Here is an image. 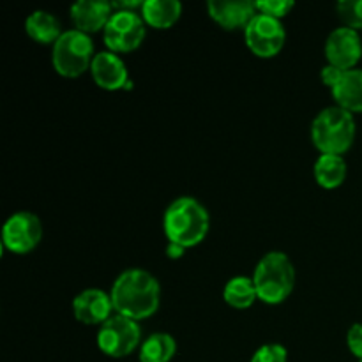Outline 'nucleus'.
Instances as JSON below:
<instances>
[{
  "instance_id": "obj_1",
  "label": "nucleus",
  "mask_w": 362,
  "mask_h": 362,
  "mask_svg": "<svg viewBox=\"0 0 362 362\" xmlns=\"http://www.w3.org/2000/svg\"><path fill=\"white\" fill-rule=\"evenodd\" d=\"M113 310L131 320H145L158 311L161 300L159 281L144 269H127L113 281Z\"/></svg>"
},
{
  "instance_id": "obj_2",
  "label": "nucleus",
  "mask_w": 362,
  "mask_h": 362,
  "mask_svg": "<svg viewBox=\"0 0 362 362\" xmlns=\"http://www.w3.org/2000/svg\"><path fill=\"white\" fill-rule=\"evenodd\" d=\"M211 218L204 205L193 197H180L170 204L163 218V230L168 243L187 247L198 246L207 237Z\"/></svg>"
},
{
  "instance_id": "obj_3",
  "label": "nucleus",
  "mask_w": 362,
  "mask_h": 362,
  "mask_svg": "<svg viewBox=\"0 0 362 362\" xmlns=\"http://www.w3.org/2000/svg\"><path fill=\"white\" fill-rule=\"evenodd\" d=\"M258 299L265 304H281L296 286V269L283 251H269L260 258L253 274Z\"/></svg>"
},
{
  "instance_id": "obj_4",
  "label": "nucleus",
  "mask_w": 362,
  "mask_h": 362,
  "mask_svg": "<svg viewBox=\"0 0 362 362\" xmlns=\"http://www.w3.org/2000/svg\"><path fill=\"white\" fill-rule=\"evenodd\" d=\"M311 140L322 154H345L356 140L354 113L339 106L322 110L311 124Z\"/></svg>"
},
{
  "instance_id": "obj_5",
  "label": "nucleus",
  "mask_w": 362,
  "mask_h": 362,
  "mask_svg": "<svg viewBox=\"0 0 362 362\" xmlns=\"http://www.w3.org/2000/svg\"><path fill=\"white\" fill-rule=\"evenodd\" d=\"M94 42L90 35L76 30L62 32L52 49V64L64 78H78L90 69L94 60Z\"/></svg>"
},
{
  "instance_id": "obj_6",
  "label": "nucleus",
  "mask_w": 362,
  "mask_h": 362,
  "mask_svg": "<svg viewBox=\"0 0 362 362\" xmlns=\"http://www.w3.org/2000/svg\"><path fill=\"white\" fill-rule=\"evenodd\" d=\"M140 341L141 329L138 322L122 315H113L101 325L98 332L99 350L113 359L133 354L140 346Z\"/></svg>"
},
{
  "instance_id": "obj_7",
  "label": "nucleus",
  "mask_w": 362,
  "mask_h": 362,
  "mask_svg": "<svg viewBox=\"0 0 362 362\" xmlns=\"http://www.w3.org/2000/svg\"><path fill=\"white\" fill-rule=\"evenodd\" d=\"M103 39L108 52H133L145 39L144 18L134 11H115L103 30Z\"/></svg>"
},
{
  "instance_id": "obj_8",
  "label": "nucleus",
  "mask_w": 362,
  "mask_h": 362,
  "mask_svg": "<svg viewBox=\"0 0 362 362\" xmlns=\"http://www.w3.org/2000/svg\"><path fill=\"white\" fill-rule=\"evenodd\" d=\"M246 45L260 59H271L283 49L286 41V30L281 20L258 13L244 28Z\"/></svg>"
},
{
  "instance_id": "obj_9",
  "label": "nucleus",
  "mask_w": 362,
  "mask_h": 362,
  "mask_svg": "<svg viewBox=\"0 0 362 362\" xmlns=\"http://www.w3.org/2000/svg\"><path fill=\"white\" fill-rule=\"evenodd\" d=\"M42 240L41 219L27 211L11 216L2 228V246L11 253L25 255L37 247Z\"/></svg>"
},
{
  "instance_id": "obj_10",
  "label": "nucleus",
  "mask_w": 362,
  "mask_h": 362,
  "mask_svg": "<svg viewBox=\"0 0 362 362\" xmlns=\"http://www.w3.org/2000/svg\"><path fill=\"white\" fill-rule=\"evenodd\" d=\"M325 57H327L329 66H334L341 71L356 69L362 57L359 32L345 25L334 28L325 41Z\"/></svg>"
},
{
  "instance_id": "obj_11",
  "label": "nucleus",
  "mask_w": 362,
  "mask_h": 362,
  "mask_svg": "<svg viewBox=\"0 0 362 362\" xmlns=\"http://www.w3.org/2000/svg\"><path fill=\"white\" fill-rule=\"evenodd\" d=\"M112 311L113 303L110 293L98 288L83 290L73 300L74 318L85 325H103L112 318Z\"/></svg>"
},
{
  "instance_id": "obj_12",
  "label": "nucleus",
  "mask_w": 362,
  "mask_h": 362,
  "mask_svg": "<svg viewBox=\"0 0 362 362\" xmlns=\"http://www.w3.org/2000/svg\"><path fill=\"white\" fill-rule=\"evenodd\" d=\"M207 11L209 16L226 30L246 28L258 14L257 6L250 0H211L207 2Z\"/></svg>"
},
{
  "instance_id": "obj_13",
  "label": "nucleus",
  "mask_w": 362,
  "mask_h": 362,
  "mask_svg": "<svg viewBox=\"0 0 362 362\" xmlns=\"http://www.w3.org/2000/svg\"><path fill=\"white\" fill-rule=\"evenodd\" d=\"M113 4L106 0H78L71 6V20L76 30L83 34L105 30L106 23L112 18Z\"/></svg>"
},
{
  "instance_id": "obj_14",
  "label": "nucleus",
  "mask_w": 362,
  "mask_h": 362,
  "mask_svg": "<svg viewBox=\"0 0 362 362\" xmlns=\"http://www.w3.org/2000/svg\"><path fill=\"white\" fill-rule=\"evenodd\" d=\"M95 85L105 90H119L127 83V67L124 60L113 52L95 53L90 66Z\"/></svg>"
},
{
  "instance_id": "obj_15",
  "label": "nucleus",
  "mask_w": 362,
  "mask_h": 362,
  "mask_svg": "<svg viewBox=\"0 0 362 362\" xmlns=\"http://www.w3.org/2000/svg\"><path fill=\"white\" fill-rule=\"evenodd\" d=\"M331 92L339 108L350 113L362 112V69L343 71Z\"/></svg>"
},
{
  "instance_id": "obj_16",
  "label": "nucleus",
  "mask_w": 362,
  "mask_h": 362,
  "mask_svg": "<svg viewBox=\"0 0 362 362\" xmlns=\"http://www.w3.org/2000/svg\"><path fill=\"white\" fill-rule=\"evenodd\" d=\"M182 4L179 0H145L141 6V18L145 25L154 28H170L179 21Z\"/></svg>"
},
{
  "instance_id": "obj_17",
  "label": "nucleus",
  "mask_w": 362,
  "mask_h": 362,
  "mask_svg": "<svg viewBox=\"0 0 362 362\" xmlns=\"http://www.w3.org/2000/svg\"><path fill=\"white\" fill-rule=\"evenodd\" d=\"M25 32L28 37L34 39L41 45H55L57 39L62 35L60 32V21L48 11H34L25 20Z\"/></svg>"
},
{
  "instance_id": "obj_18",
  "label": "nucleus",
  "mask_w": 362,
  "mask_h": 362,
  "mask_svg": "<svg viewBox=\"0 0 362 362\" xmlns=\"http://www.w3.org/2000/svg\"><path fill=\"white\" fill-rule=\"evenodd\" d=\"M315 179L324 189H336L346 179V163L341 156L322 154L315 163Z\"/></svg>"
},
{
  "instance_id": "obj_19",
  "label": "nucleus",
  "mask_w": 362,
  "mask_h": 362,
  "mask_svg": "<svg viewBox=\"0 0 362 362\" xmlns=\"http://www.w3.org/2000/svg\"><path fill=\"white\" fill-rule=\"evenodd\" d=\"M177 352L173 336L166 332H156L148 336L140 346V362H170Z\"/></svg>"
},
{
  "instance_id": "obj_20",
  "label": "nucleus",
  "mask_w": 362,
  "mask_h": 362,
  "mask_svg": "<svg viewBox=\"0 0 362 362\" xmlns=\"http://www.w3.org/2000/svg\"><path fill=\"white\" fill-rule=\"evenodd\" d=\"M223 299L228 306L235 308V310H246V308L253 306L255 300L258 299L253 278L237 276V278L230 279L223 290Z\"/></svg>"
},
{
  "instance_id": "obj_21",
  "label": "nucleus",
  "mask_w": 362,
  "mask_h": 362,
  "mask_svg": "<svg viewBox=\"0 0 362 362\" xmlns=\"http://www.w3.org/2000/svg\"><path fill=\"white\" fill-rule=\"evenodd\" d=\"M336 11L345 27L362 30V0H341L336 4Z\"/></svg>"
},
{
  "instance_id": "obj_22",
  "label": "nucleus",
  "mask_w": 362,
  "mask_h": 362,
  "mask_svg": "<svg viewBox=\"0 0 362 362\" xmlns=\"http://www.w3.org/2000/svg\"><path fill=\"white\" fill-rule=\"evenodd\" d=\"M255 6H257V13L281 20L293 9L296 4L292 0H260V2H255Z\"/></svg>"
},
{
  "instance_id": "obj_23",
  "label": "nucleus",
  "mask_w": 362,
  "mask_h": 362,
  "mask_svg": "<svg viewBox=\"0 0 362 362\" xmlns=\"http://www.w3.org/2000/svg\"><path fill=\"white\" fill-rule=\"evenodd\" d=\"M288 361V352L279 343H269V345L260 346L253 354L250 362H286Z\"/></svg>"
},
{
  "instance_id": "obj_24",
  "label": "nucleus",
  "mask_w": 362,
  "mask_h": 362,
  "mask_svg": "<svg viewBox=\"0 0 362 362\" xmlns=\"http://www.w3.org/2000/svg\"><path fill=\"white\" fill-rule=\"evenodd\" d=\"M346 345H349L350 352H352L357 359L362 361V324H354L352 327L349 329Z\"/></svg>"
},
{
  "instance_id": "obj_25",
  "label": "nucleus",
  "mask_w": 362,
  "mask_h": 362,
  "mask_svg": "<svg viewBox=\"0 0 362 362\" xmlns=\"http://www.w3.org/2000/svg\"><path fill=\"white\" fill-rule=\"evenodd\" d=\"M343 74L341 69H338V67L334 66H325L324 69L320 71V78L322 81H324V85H327L329 88H332L336 85V81L339 80V76Z\"/></svg>"
},
{
  "instance_id": "obj_26",
  "label": "nucleus",
  "mask_w": 362,
  "mask_h": 362,
  "mask_svg": "<svg viewBox=\"0 0 362 362\" xmlns=\"http://www.w3.org/2000/svg\"><path fill=\"white\" fill-rule=\"evenodd\" d=\"M184 251H186V250H184L182 246H177V244H172V243H170L168 247H166V253H168L170 258H179V257H182Z\"/></svg>"
},
{
  "instance_id": "obj_27",
  "label": "nucleus",
  "mask_w": 362,
  "mask_h": 362,
  "mask_svg": "<svg viewBox=\"0 0 362 362\" xmlns=\"http://www.w3.org/2000/svg\"><path fill=\"white\" fill-rule=\"evenodd\" d=\"M359 362H362V361H359Z\"/></svg>"
}]
</instances>
